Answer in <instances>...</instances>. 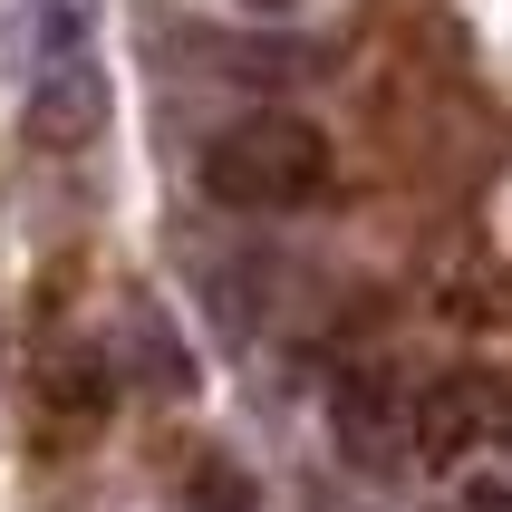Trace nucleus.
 <instances>
[{"label": "nucleus", "instance_id": "f257e3e1", "mask_svg": "<svg viewBox=\"0 0 512 512\" xmlns=\"http://www.w3.org/2000/svg\"><path fill=\"white\" fill-rule=\"evenodd\" d=\"M329 184V136L300 116H242L203 145V194L232 213H290Z\"/></svg>", "mask_w": 512, "mask_h": 512}, {"label": "nucleus", "instance_id": "f03ea898", "mask_svg": "<svg viewBox=\"0 0 512 512\" xmlns=\"http://www.w3.org/2000/svg\"><path fill=\"white\" fill-rule=\"evenodd\" d=\"M329 435H339V455L358 464H397L416 455V397H406V377H387L377 358L329 377Z\"/></svg>", "mask_w": 512, "mask_h": 512}, {"label": "nucleus", "instance_id": "7ed1b4c3", "mask_svg": "<svg viewBox=\"0 0 512 512\" xmlns=\"http://www.w3.org/2000/svg\"><path fill=\"white\" fill-rule=\"evenodd\" d=\"M97 126H107V68H97V49L29 58V136L39 145H87Z\"/></svg>", "mask_w": 512, "mask_h": 512}, {"label": "nucleus", "instance_id": "20e7f679", "mask_svg": "<svg viewBox=\"0 0 512 512\" xmlns=\"http://www.w3.org/2000/svg\"><path fill=\"white\" fill-rule=\"evenodd\" d=\"M493 426H503V387H484V377H445V387L416 397V455H426V464L464 455V445L493 435Z\"/></svg>", "mask_w": 512, "mask_h": 512}, {"label": "nucleus", "instance_id": "39448f33", "mask_svg": "<svg viewBox=\"0 0 512 512\" xmlns=\"http://www.w3.org/2000/svg\"><path fill=\"white\" fill-rule=\"evenodd\" d=\"M39 387H49V406H58V416H97V406L116 397V368L97 358V348H49Z\"/></svg>", "mask_w": 512, "mask_h": 512}, {"label": "nucleus", "instance_id": "423d86ee", "mask_svg": "<svg viewBox=\"0 0 512 512\" xmlns=\"http://www.w3.org/2000/svg\"><path fill=\"white\" fill-rule=\"evenodd\" d=\"M242 503H252L242 474H223V464H203V474H194V512H242Z\"/></svg>", "mask_w": 512, "mask_h": 512}, {"label": "nucleus", "instance_id": "0eeeda50", "mask_svg": "<svg viewBox=\"0 0 512 512\" xmlns=\"http://www.w3.org/2000/svg\"><path fill=\"white\" fill-rule=\"evenodd\" d=\"M455 512H512V474H484V484H464Z\"/></svg>", "mask_w": 512, "mask_h": 512}, {"label": "nucleus", "instance_id": "6e6552de", "mask_svg": "<svg viewBox=\"0 0 512 512\" xmlns=\"http://www.w3.org/2000/svg\"><path fill=\"white\" fill-rule=\"evenodd\" d=\"M242 10H300V0H242Z\"/></svg>", "mask_w": 512, "mask_h": 512}]
</instances>
